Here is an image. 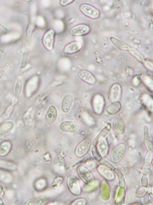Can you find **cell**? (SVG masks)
<instances>
[{"mask_svg": "<svg viewBox=\"0 0 153 205\" xmlns=\"http://www.w3.org/2000/svg\"><path fill=\"white\" fill-rule=\"evenodd\" d=\"M56 33L53 29L47 30L42 38V43L44 47L49 51H51L54 46Z\"/></svg>", "mask_w": 153, "mask_h": 205, "instance_id": "cell-1", "label": "cell"}, {"mask_svg": "<svg viewBox=\"0 0 153 205\" xmlns=\"http://www.w3.org/2000/svg\"><path fill=\"white\" fill-rule=\"evenodd\" d=\"M126 151V146L124 143L116 146L112 150L110 154L111 161L116 163L120 162L124 158Z\"/></svg>", "mask_w": 153, "mask_h": 205, "instance_id": "cell-2", "label": "cell"}, {"mask_svg": "<svg viewBox=\"0 0 153 205\" xmlns=\"http://www.w3.org/2000/svg\"><path fill=\"white\" fill-rule=\"evenodd\" d=\"M79 10L83 14L91 19H97L100 16L99 10L88 4H81L79 6Z\"/></svg>", "mask_w": 153, "mask_h": 205, "instance_id": "cell-3", "label": "cell"}, {"mask_svg": "<svg viewBox=\"0 0 153 205\" xmlns=\"http://www.w3.org/2000/svg\"><path fill=\"white\" fill-rule=\"evenodd\" d=\"M77 172L80 178L85 183L90 186L95 184V180L93 175L85 167L79 166L77 168Z\"/></svg>", "mask_w": 153, "mask_h": 205, "instance_id": "cell-4", "label": "cell"}, {"mask_svg": "<svg viewBox=\"0 0 153 205\" xmlns=\"http://www.w3.org/2000/svg\"><path fill=\"white\" fill-rule=\"evenodd\" d=\"M90 31V28L88 25L81 23L72 27L69 30V33L73 36H81L88 34Z\"/></svg>", "mask_w": 153, "mask_h": 205, "instance_id": "cell-5", "label": "cell"}, {"mask_svg": "<svg viewBox=\"0 0 153 205\" xmlns=\"http://www.w3.org/2000/svg\"><path fill=\"white\" fill-rule=\"evenodd\" d=\"M67 184L69 189L73 194L75 195H80L81 192L80 183L74 176H69L67 180Z\"/></svg>", "mask_w": 153, "mask_h": 205, "instance_id": "cell-6", "label": "cell"}, {"mask_svg": "<svg viewBox=\"0 0 153 205\" xmlns=\"http://www.w3.org/2000/svg\"><path fill=\"white\" fill-rule=\"evenodd\" d=\"M59 128L63 132L72 133L79 131L81 126L79 123L76 122L65 121L60 124Z\"/></svg>", "mask_w": 153, "mask_h": 205, "instance_id": "cell-7", "label": "cell"}, {"mask_svg": "<svg viewBox=\"0 0 153 205\" xmlns=\"http://www.w3.org/2000/svg\"><path fill=\"white\" fill-rule=\"evenodd\" d=\"M91 142L88 139L81 142L77 147L75 153L78 157H82L88 151L91 146Z\"/></svg>", "mask_w": 153, "mask_h": 205, "instance_id": "cell-8", "label": "cell"}, {"mask_svg": "<svg viewBox=\"0 0 153 205\" xmlns=\"http://www.w3.org/2000/svg\"><path fill=\"white\" fill-rule=\"evenodd\" d=\"M98 172L104 179L107 181H112L115 179L113 171L104 166L100 164L97 167Z\"/></svg>", "mask_w": 153, "mask_h": 205, "instance_id": "cell-9", "label": "cell"}, {"mask_svg": "<svg viewBox=\"0 0 153 205\" xmlns=\"http://www.w3.org/2000/svg\"><path fill=\"white\" fill-rule=\"evenodd\" d=\"M81 43L77 41H73L66 45L65 46L63 51L67 54H72L79 51L82 48Z\"/></svg>", "mask_w": 153, "mask_h": 205, "instance_id": "cell-10", "label": "cell"}, {"mask_svg": "<svg viewBox=\"0 0 153 205\" xmlns=\"http://www.w3.org/2000/svg\"><path fill=\"white\" fill-rule=\"evenodd\" d=\"M57 116V111L56 107L53 106H50L45 116L46 123L48 125H51L55 121Z\"/></svg>", "mask_w": 153, "mask_h": 205, "instance_id": "cell-11", "label": "cell"}, {"mask_svg": "<svg viewBox=\"0 0 153 205\" xmlns=\"http://www.w3.org/2000/svg\"><path fill=\"white\" fill-rule=\"evenodd\" d=\"M78 76L80 79L88 84H93L95 82L96 79L94 76L87 70H80L78 72Z\"/></svg>", "mask_w": 153, "mask_h": 205, "instance_id": "cell-12", "label": "cell"}, {"mask_svg": "<svg viewBox=\"0 0 153 205\" xmlns=\"http://www.w3.org/2000/svg\"><path fill=\"white\" fill-rule=\"evenodd\" d=\"M111 127V123H108L100 131L97 136L94 139L92 144L93 146H97L108 134Z\"/></svg>", "mask_w": 153, "mask_h": 205, "instance_id": "cell-13", "label": "cell"}, {"mask_svg": "<svg viewBox=\"0 0 153 205\" xmlns=\"http://www.w3.org/2000/svg\"><path fill=\"white\" fill-rule=\"evenodd\" d=\"M113 128L115 132L117 134L122 135L125 131L126 128L125 123L122 119H117L114 122Z\"/></svg>", "mask_w": 153, "mask_h": 205, "instance_id": "cell-14", "label": "cell"}, {"mask_svg": "<svg viewBox=\"0 0 153 205\" xmlns=\"http://www.w3.org/2000/svg\"><path fill=\"white\" fill-rule=\"evenodd\" d=\"M49 198L46 195L40 196L28 200L26 203L27 205H45L49 201Z\"/></svg>", "mask_w": 153, "mask_h": 205, "instance_id": "cell-15", "label": "cell"}, {"mask_svg": "<svg viewBox=\"0 0 153 205\" xmlns=\"http://www.w3.org/2000/svg\"><path fill=\"white\" fill-rule=\"evenodd\" d=\"M100 193L102 199L105 201L108 200L110 196V190L107 183L105 180H103L100 185Z\"/></svg>", "mask_w": 153, "mask_h": 205, "instance_id": "cell-16", "label": "cell"}, {"mask_svg": "<svg viewBox=\"0 0 153 205\" xmlns=\"http://www.w3.org/2000/svg\"><path fill=\"white\" fill-rule=\"evenodd\" d=\"M13 122L10 121H6L0 124V137L10 132L14 127Z\"/></svg>", "mask_w": 153, "mask_h": 205, "instance_id": "cell-17", "label": "cell"}, {"mask_svg": "<svg viewBox=\"0 0 153 205\" xmlns=\"http://www.w3.org/2000/svg\"><path fill=\"white\" fill-rule=\"evenodd\" d=\"M73 98L70 94L66 95L63 98L61 104V108L64 113H67L69 111L72 105Z\"/></svg>", "mask_w": 153, "mask_h": 205, "instance_id": "cell-18", "label": "cell"}, {"mask_svg": "<svg viewBox=\"0 0 153 205\" xmlns=\"http://www.w3.org/2000/svg\"><path fill=\"white\" fill-rule=\"evenodd\" d=\"M121 109L120 103L117 101H114L110 103L107 107L106 111L111 115H114L119 113Z\"/></svg>", "mask_w": 153, "mask_h": 205, "instance_id": "cell-19", "label": "cell"}, {"mask_svg": "<svg viewBox=\"0 0 153 205\" xmlns=\"http://www.w3.org/2000/svg\"><path fill=\"white\" fill-rule=\"evenodd\" d=\"M152 159V151H148L145 158L144 163L142 168L143 175H147L149 173Z\"/></svg>", "mask_w": 153, "mask_h": 205, "instance_id": "cell-20", "label": "cell"}, {"mask_svg": "<svg viewBox=\"0 0 153 205\" xmlns=\"http://www.w3.org/2000/svg\"><path fill=\"white\" fill-rule=\"evenodd\" d=\"M110 40L114 46L120 50L129 51L131 49L127 44L114 37H111Z\"/></svg>", "mask_w": 153, "mask_h": 205, "instance_id": "cell-21", "label": "cell"}, {"mask_svg": "<svg viewBox=\"0 0 153 205\" xmlns=\"http://www.w3.org/2000/svg\"><path fill=\"white\" fill-rule=\"evenodd\" d=\"M145 145L148 151H152V145L151 141L148 131V128L147 126H144L143 127Z\"/></svg>", "mask_w": 153, "mask_h": 205, "instance_id": "cell-22", "label": "cell"}, {"mask_svg": "<svg viewBox=\"0 0 153 205\" xmlns=\"http://www.w3.org/2000/svg\"><path fill=\"white\" fill-rule=\"evenodd\" d=\"M125 195L126 192L125 188L120 187L115 201L114 204L116 205H121L125 203Z\"/></svg>", "mask_w": 153, "mask_h": 205, "instance_id": "cell-23", "label": "cell"}, {"mask_svg": "<svg viewBox=\"0 0 153 205\" xmlns=\"http://www.w3.org/2000/svg\"><path fill=\"white\" fill-rule=\"evenodd\" d=\"M120 87L119 85L116 84L113 85L110 91V98L114 101H116L119 97Z\"/></svg>", "mask_w": 153, "mask_h": 205, "instance_id": "cell-24", "label": "cell"}, {"mask_svg": "<svg viewBox=\"0 0 153 205\" xmlns=\"http://www.w3.org/2000/svg\"><path fill=\"white\" fill-rule=\"evenodd\" d=\"M97 145V148L102 156H106L107 154L108 150L107 141L103 139Z\"/></svg>", "mask_w": 153, "mask_h": 205, "instance_id": "cell-25", "label": "cell"}, {"mask_svg": "<svg viewBox=\"0 0 153 205\" xmlns=\"http://www.w3.org/2000/svg\"><path fill=\"white\" fill-rule=\"evenodd\" d=\"M9 142H5L0 145V156H4L9 152L11 148Z\"/></svg>", "mask_w": 153, "mask_h": 205, "instance_id": "cell-26", "label": "cell"}, {"mask_svg": "<svg viewBox=\"0 0 153 205\" xmlns=\"http://www.w3.org/2000/svg\"><path fill=\"white\" fill-rule=\"evenodd\" d=\"M113 171L118 176L120 187L125 188V180L121 171L119 169L115 168Z\"/></svg>", "mask_w": 153, "mask_h": 205, "instance_id": "cell-27", "label": "cell"}, {"mask_svg": "<svg viewBox=\"0 0 153 205\" xmlns=\"http://www.w3.org/2000/svg\"><path fill=\"white\" fill-rule=\"evenodd\" d=\"M22 82L21 80H19L17 82L15 87V93L14 99L15 100L14 103L17 102L18 99L22 89Z\"/></svg>", "mask_w": 153, "mask_h": 205, "instance_id": "cell-28", "label": "cell"}, {"mask_svg": "<svg viewBox=\"0 0 153 205\" xmlns=\"http://www.w3.org/2000/svg\"><path fill=\"white\" fill-rule=\"evenodd\" d=\"M129 51L130 54L138 61L143 63L144 61V58L141 54L137 50L133 48H131Z\"/></svg>", "mask_w": 153, "mask_h": 205, "instance_id": "cell-29", "label": "cell"}, {"mask_svg": "<svg viewBox=\"0 0 153 205\" xmlns=\"http://www.w3.org/2000/svg\"><path fill=\"white\" fill-rule=\"evenodd\" d=\"M92 155L95 159L99 162L103 158L96 146H93L91 149Z\"/></svg>", "mask_w": 153, "mask_h": 205, "instance_id": "cell-30", "label": "cell"}, {"mask_svg": "<svg viewBox=\"0 0 153 205\" xmlns=\"http://www.w3.org/2000/svg\"><path fill=\"white\" fill-rule=\"evenodd\" d=\"M137 197L136 193L132 192L129 193L125 197V203H131L134 201Z\"/></svg>", "mask_w": 153, "mask_h": 205, "instance_id": "cell-31", "label": "cell"}, {"mask_svg": "<svg viewBox=\"0 0 153 205\" xmlns=\"http://www.w3.org/2000/svg\"><path fill=\"white\" fill-rule=\"evenodd\" d=\"M99 162L100 164L104 166L113 171L115 168V167L110 163L103 158Z\"/></svg>", "mask_w": 153, "mask_h": 205, "instance_id": "cell-32", "label": "cell"}, {"mask_svg": "<svg viewBox=\"0 0 153 205\" xmlns=\"http://www.w3.org/2000/svg\"><path fill=\"white\" fill-rule=\"evenodd\" d=\"M147 193L146 188L142 187L138 189L136 194L137 197L141 198L144 196Z\"/></svg>", "mask_w": 153, "mask_h": 205, "instance_id": "cell-33", "label": "cell"}, {"mask_svg": "<svg viewBox=\"0 0 153 205\" xmlns=\"http://www.w3.org/2000/svg\"><path fill=\"white\" fill-rule=\"evenodd\" d=\"M86 200L84 198H80L76 200L72 203V205H85L86 203Z\"/></svg>", "mask_w": 153, "mask_h": 205, "instance_id": "cell-34", "label": "cell"}, {"mask_svg": "<svg viewBox=\"0 0 153 205\" xmlns=\"http://www.w3.org/2000/svg\"><path fill=\"white\" fill-rule=\"evenodd\" d=\"M147 175H143L141 178V182L142 187L147 188L148 185V179Z\"/></svg>", "mask_w": 153, "mask_h": 205, "instance_id": "cell-35", "label": "cell"}, {"mask_svg": "<svg viewBox=\"0 0 153 205\" xmlns=\"http://www.w3.org/2000/svg\"><path fill=\"white\" fill-rule=\"evenodd\" d=\"M73 0H61L60 1V5L63 6H65L73 2Z\"/></svg>", "mask_w": 153, "mask_h": 205, "instance_id": "cell-36", "label": "cell"}, {"mask_svg": "<svg viewBox=\"0 0 153 205\" xmlns=\"http://www.w3.org/2000/svg\"><path fill=\"white\" fill-rule=\"evenodd\" d=\"M145 67L150 70H153V64L149 61H144L143 62Z\"/></svg>", "mask_w": 153, "mask_h": 205, "instance_id": "cell-37", "label": "cell"}, {"mask_svg": "<svg viewBox=\"0 0 153 205\" xmlns=\"http://www.w3.org/2000/svg\"><path fill=\"white\" fill-rule=\"evenodd\" d=\"M4 73V70H0V80L1 78Z\"/></svg>", "mask_w": 153, "mask_h": 205, "instance_id": "cell-38", "label": "cell"}]
</instances>
